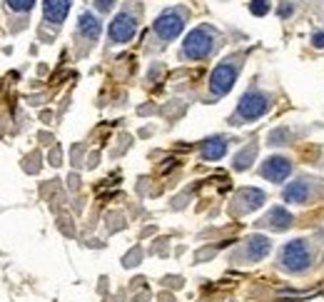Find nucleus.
<instances>
[{"mask_svg":"<svg viewBox=\"0 0 324 302\" xmlns=\"http://www.w3.org/2000/svg\"><path fill=\"white\" fill-rule=\"evenodd\" d=\"M279 265L287 272H299L309 270L312 265V250H309V242L307 240H292L282 247V255H279Z\"/></svg>","mask_w":324,"mask_h":302,"instance_id":"f257e3e1","label":"nucleus"},{"mask_svg":"<svg viewBox=\"0 0 324 302\" xmlns=\"http://www.w3.org/2000/svg\"><path fill=\"white\" fill-rule=\"evenodd\" d=\"M214 48V35L209 28H195L192 32H187L185 43H182V53L190 60H202L212 53Z\"/></svg>","mask_w":324,"mask_h":302,"instance_id":"f03ea898","label":"nucleus"},{"mask_svg":"<svg viewBox=\"0 0 324 302\" xmlns=\"http://www.w3.org/2000/svg\"><path fill=\"white\" fill-rule=\"evenodd\" d=\"M267 110H269V97L262 95V92H244L242 95V100L237 103V115L242 118V120H257V118H262Z\"/></svg>","mask_w":324,"mask_h":302,"instance_id":"7ed1b4c3","label":"nucleus"},{"mask_svg":"<svg viewBox=\"0 0 324 302\" xmlns=\"http://www.w3.org/2000/svg\"><path fill=\"white\" fill-rule=\"evenodd\" d=\"M235 80H237V65H232V60H225L212 70L209 90H212V95L222 97V95H227V92L232 90Z\"/></svg>","mask_w":324,"mask_h":302,"instance_id":"20e7f679","label":"nucleus"},{"mask_svg":"<svg viewBox=\"0 0 324 302\" xmlns=\"http://www.w3.org/2000/svg\"><path fill=\"white\" fill-rule=\"evenodd\" d=\"M155 32H157V38L160 40H175L177 35L182 32L185 28V20H182V15L175 13V10H167V13H162L157 20H155Z\"/></svg>","mask_w":324,"mask_h":302,"instance_id":"39448f33","label":"nucleus"},{"mask_svg":"<svg viewBox=\"0 0 324 302\" xmlns=\"http://www.w3.org/2000/svg\"><path fill=\"white\" fill-rule=\"evenodd\" d=\"M135 32H137V20L130 13H120L110 23V40L113 43H127V40H132Z\"/></svg>","mask_w":324,"mask_h":302,"instance_id":"423d86ee","label":"nucleus"},{"mask_svg":"<svg viewBox=\"0 0 324 302\" xmlns=\"http://www.w3.org/2000/svg\"><path fill=\"white\" fill-rule=\"evenodd\" d=\"M292 173V162L287 157H267L262 165V178L272 182H284Z\"/></svg>","mask_w":324,"mask_h":302,"instance_id":"0eeeda50","label":"nucleus"},{"mask_svg":"<svg viewBox=\"0 0 324 302\" xmlns=\"http://www.w3.org/2000/svg\"><path fill=\"white\" fill-rule=\"evenodd\" d=\"M282 197H284V203H295V205H307L309 203V197H312V185L309 180H297L292 185H287L284 187V192H282Z\"/></svg>","mask_w":324,"mask_h":302,"instance_id":"6e6552de","label":"nucleus"},{"mask_svg":"<svg viewBox=\"0 0 324 302\" xmlns=\"http://www.w3.org/2000/svg\"><path fill=\"white\" fill-rule=\"evenodd\" d=\"M269 250H272L269 238H265V235H252L247 240V260L249 262H260V260H265L267 255H269Z\"/></svg>","mask_w":324,"mask_h":302,"instance_id":"1a4fd4ad","label":"nucleus"},{"mask_svg":"<svg viewBox=\"0 0 324 302\" xmlns=\"http://www.w3.org/2000/svg\"><path fill=\"white\" fill-rule=\"evenodd\" d=\"M67 10H70V0H45L43 3L45 20H50V23H62L67 18Z\"/></svg>","mask_w":324,"mask_h":302,"instance_id":"9d476101","label":"nucleus"},{"mask_svg":"<svg viewBox=\"0 0 324 302\" xmlns=\"http://www.w3.org/2000/svg\"><path fill=\"white\" fill-rule=\"evenodd\" d=\"M265 227H272V230H287L292 225V215L284 210V208H272L267 212V217L262 220Z\"/></svg>","mask_w":324,"mask_h":302,"instance_id":"9b49d317","label":"nucleus"},{"mask_svg":"<svg viewBox=\"0 0 324 302\" xmlns=\"http://www.w3.org/2000/svg\"><path fill=\"white\" fill-rule=\"evenodd\" d=\"M78 30H80L83 38H88V40H97L102 25H100V20H97L92 13H83V15H80V23H78Z\"/></svg>","mask_w":324,"mask_h":302,"instance_id":"f8f14e48","label":"nucleus"},{"mask_svg":"<svg viewBox=\"0 0 324 302\" xmlns=\"http://www.w3.org/2000/svg\"><path fill=\"white\" fill-rule=\"evenodd\" d=\"M237 203H244L242 210H257V208L265 205V192L257 190V187H247L237 195Z\"/></svg>","mask_w":324,"mask_h":302,"instance_id":"ddd939ff","label":"nucleus"},{"mask_svg":"<svg viewBox=\"0 0 324 302\" xmlns=\"http://www.w3.org/2000/svg\"><path fill=\"white\" fill-rule=\"evenodd\" d=\"M225 152H227L225 138H209L202 143V157L205 160H220V157H225Z\"/></svg>","mask_w":324,"mask_h":302,"instance_id":"4468645a","label":"nucleus"},{"mask_svg":"<svg viewBox=\"0 0 324 302\" xmlns=\"http://www.w3.org/2000/svg\"><path fill=\"white\" fill-rule=\"evenodd\" d=\"M255 157V145H249L247 150H242L239 155L235 157V167L237 170H244V167H249V160Z\"/></svg>","mask_w":324,"mask_h":302,"instance_id":"2eb2a0df","label":"nucleus"},{"mask_svg":"<svg viewBox=\"0 0 324 302\" xmlns=\"http://www.w3.org/2000/svg\"><path fill=\"white\" fill-rule=\"evenodd\" d=\"M290 140V130L287 127H279L274 132H269V145H287Z\"/></svg>","mask_w":324,"mask_h":302,"instance_id":"dca6fc26","label":"nucleus"},{"mask_svg":"<svg viewBox=\"0 0 324 302\" xmlns=\"http://www.w3.org/2000/svg\"><path fill=\"white\" fill-rule=\"evenodd\" d=\"M5 3H8V8L15 10V13H28L30 8L35 5V0H5Z\"/></svg>","mask_w":324,"mask_h":302,"instance_id":"f3484780","label":"nucleus"},{"mask_svg":"<svg viewBox=\"0 0 324 302\" xmlns=\"http://www.w3.org/2000/svg\"><path fill=\"white\" fill-rule=\"evenodd\" d=\"M249 10H252V15L262 18V15L269 13V0H252V3H249Z\"/></svg>","mask_w":324,"mask_h":302,"instance_id":"a211bd4d","label":"nucleus"},{"mask_svg":"<svg viewBox=\"0 0 324 302\" xmlns=\"http://www.w3.org/2000/svg\"><path fill=\"white\" fill-rule=\"evenodd\" d=\"M95 5H97V10H102V13H107V10H113V5H115V0H95Z\"/></svg>","mask_w":324,"mask_h":302,"instance_id":"6ab92c4d","label":"nucleus"},{"mask_svg":"<svg viewBox=\"0 0 324 302\" xmlns=\"http://www.w3.org/2000/svg\"><path fill=\"white\" fill-rule=\"evenodd\" d=\"M312 43H314V48H324V32H314Z\"/></svg>","mask_w":324,"mask_h":302,"instance_id":"aec40b11","label":"nucleus"},{"mask_svg":"<svg viewBox=\"0 0 324 302\" xmlns=\"http://www.w3.org/2000/svg\"><path fill=\"white\" fill-rule=\"evenodd\" d=\"M290 10H292V8H290V3H284V5L279 8V15H282V18H287V15H290Z\"/></svg>","mask_w":324,"mask_h":302,"instance_id":"412c9836","label":"nucleus"}]
</instances>
